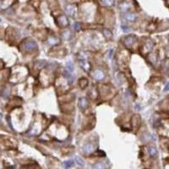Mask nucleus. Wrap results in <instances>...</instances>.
<instances>
[{"label":"nucleus","instance_id":"nucleus-16","mask_svg":"<svg viewBox=\"0 0 169 169\" xmlns=\"http://www.w3.org/2000/svg\"><path fill=\"white\" fill-rule=\"evenodd\" d=\"M94 168H96V169H103V168H106L107 166L105 164H103V162H98L96 164H95L93 166Z\"/></svg>","mask_w":169,"mask_h":169},{"label":"nucleus","instance_id":"nucleus-10","mask_svg":"<svg viewBox=\"0 0 169 169\" xmlns=\"http://www.w3.org/2000/svg\"><path fill=\"white\" fill-rule=\"evenodd\" d=\"M148 151H149V154L151 157H155V156L157 155V150L156 149L155 146H151V147L148 149Z\"/></svg>","mask_w":169,"mask_h":169},{"label":"nucleus","instance_id":"nucleus-8","mask_svg":"<svg viewBox=\"0 0 169 169\" xmlns=\"http://www.w3.org/2000/svg\"><path fill=\"white\" fill-rule=\"evenodd\" d=\"M78 106H79L80 108L82 109V110L86 108L87 106H88V100H87V98H85V97H81L79 100V104H78Z\"/></svg>","mask_w":169,"mask_h":169},{"label":"nucleus","instance_id":"nucleus-25","mask_svg":"<svg viewBox=\"0 0 169 169\" xmlns=\"http://www.w3.org/2000/svg\"><path fill=\"white\" fill-rule=\"evenodd\" d=\"M168 90H169V82L166 85V86L164 88V91H168Z\"/></svg>","mask_w":169,"mask_h":169},{"label":"nucleus","instance_id":"nucleus-9","mask_svg":"<svg viewBox=\"0 0 169 169\" xmlns=\"http://www.w3.org/2000/svg\"><path fill=\"white\" fill-rule=\"evenodd\" d=\"M124 17L125 20H129V21H130V22H134L136 20V19H137L136 15L133 13H125Z\"/></svg>","mask_w":169,"mask_h":169},{"label":"nucleus","instance_id":"nucleus-21","mask_svg":"<svg viewBox=\"0 0 169 169\" xmlns=\"http://www.w3.org/2000/svg\"><path fill=\"white\" fill-rule=\"evenodd\" d=\"M73 29H74V30H76V31H78V30H81V25H80L78 22H75V23L73 25Z\"/></svg>","mask_w":169,"mask_h":169},{"label":"nucleus","instance_id":"nucleus-22","mask_svg":"<svg viewBox=\"0 0 169 169\" xmlns=\"http://www.w3.org/2000/svg\"><path fill=\"white\" fill-rule=\"evenodd\" d=\"M63 36H64V39H66V40H69V37H70V32H69V31H65Z\"/></svg>","mask_w":169,"mask_h":169},{"label":"nucleus","instance_id":"nucleus-14","mask_svg":"<svg viewBox=\"0 0 169 169\" xmlns=\"http://www.w3.org/2000/svg\"><path fill=\"white\" fill-rule=\"evenodd\" d=\"M87 85H88V81H87L86 79L82 78V79L80 80V86H81L82 89L85 88V87L87 86Z\"/></svg>","mask_w":169,"mask_h":169},{"label":"nucleus","instance_id":"nucleus-27","mask_svg":"<svg viewBox=\"0 0 169 169\" xmlns=\"http://www.w3.org/2000/svg\"><path fill=\"white\" fill-rule=\"evenodd\" d=\"M0 20H1V19H0Z\"/></svg>","mask_w":169,"mask_h":169},{"label":"nucleus","instance_id":"nucleus-17","mask_svg":"<svg viewBox=\"0 0 169 169\" xmlns=\"http://www.w3.org/2000/svg\"><path fill=\"white\" fill-rule=\"evenodd\" d=\"M103 35L105 36V37H107V38H110V37H112V32L109 30H107V29H104L103 30Z\"/></svg>","mask_w":169,"mask_h":169},{"label":"nucleus","instance_id":"nucleus-23","mask_svg":"<svg viewBox=\"0 0 169 169\" xmlns=\"http://www.w3.org/2000/svg\"><path fill=\"white\" fill-rule=\"evenodd\" d=\"M8 94H9V90H8V89H4L3 93V96L4 97V98H6V97L8 96Z\"/></svg>","mask_w":169,"mask_h":169},{"label":"nucleus","instance_id":"nucleus-20","mask_svg":"<svg viewBox=\"0 0 169 169\" xmlns=\"http://www.w3.org/2000/svg\"><path fill=\"white\" fill-rule=\"evenodd\" d=\"M122 30H123V31L124 32H130V31H132V29L130 28V27H129V26H127V25H122Z\"/></svg>","mask_w":169,"mask_h":169},{"label":"nucleus","instance_id":"nucleus-11","mask_svg":"<svg viewBox=\"0 0 169 169\" xmlns=\"http://www.w3.org/2000/svg\"><path fill=\"white\" fill-rule=\"evenodd\" d=\"M80 64H81V66L82 67V69H84L85 71H88V70H89V68H90V64H89L88 63L86 62V61H85L84 59H83V60H81V61H80Z\"/></svg>","mask_w":169,"mask_h":169},{"label":"nucleus","instance_id":"nucleus-19","mask_svg":"<svg viewBox=\"0 0 169 169\" xmlns=\"http://www.w3.org/2000/svg\"><path fill=\"white\" fill-rule=\"evenodd\" d=\"M75 161L80 166H84V161H83L81 157H79V156H75Z\"/></svg>","mask_w":169,"mask_h":169},{"label":"nucleus","instance_id":"nucleus-6","mask_svg":"<svg viewBox=\"0 0 169 169\" xmlns=\"http://www.w3.org/2000/svg\"><path fill=\"white\" fill-rule=\"evenodd\" d=\"M76 10H77V8H76V5L74 4H69L66 7V12L70 16H74V14L76 13Z\"/></svg>","mask_w":169,"mask_h":169},{"label":"nucleus","instance_id":"nucleus-15","mask_svg":"<svg viewBox=\"0 0 169 169\" xmlns=\"http://www.w3.org/2000/svg\"><path fill=\"white\" fill-rule=\"evenodd\" d=\"M66 70L68 71V72L71 73L74 71V65H73V64L71 62H68L67 64H66Z\"/></svg>","mask_w":169,"mask_h":169},{"label":"nucleus","instance_id":"nucleus-26","mask_svg":"<svg viewBox=\"0 0 169 169\" xmlns=\"http://www.w3.org/2000/svg\"><path fill=\"white\" fill-rule=\"evenodd\" d=\"M1 118H2V114L0 113V119H1Z\"/></svg>","mask_w":169,"mask_h":169},{"label":"nucleus","instance_id":"nucleus-7","mask_svg":"<svg viewBox=\"0 0 169 169\" xmlns=\"http://www.w3.org/2000/svg\"><path fill=\"white\" fill-rule=\"evenodd\" d=\"M118 8H119V9H120L122 12H124V13H126V12H127L128 10L129 9V8H130V3H128V2L124 1V2H122V3H119Z\"/></svg>","mask_w":169,"mask_h":169},{"label":"nucleus","instance_id":"nucleus-24","mask_svg":"<svg viewBox=\"0 0 169 169\" xmlns=\"http://www.w3.org/2000/svg\"><path fill=\"white\" fill-rule=\"evenodd\" d=\"M112 52H113V50H112V49H111V50L109 51V52H108V59H112Z\"/></svg>","mask_w":169,"mask_h":169},{"label":"nucleus","instance_id":"nucleus-12","mask_svg":"<svg viewBox=\"0 0 169 169\" xmlns=\"http://www.w3.org/2000/svg\"><path fill=\"white\" fill-rule=\"evenodd\" d=\"M102 3L106 7H111L114 4V0H102Z\"/></svg>","mask_w":169,"mask_h":169},{"label":"nucleus","instance_id":"nucleus-2","mask_svg":"<svg viewBox=\"0 0 169 169\" xmlns=\"http://www.w3.org/2000/svg\"><path fill=\"white\" fill-rule=\"evenodd\" d=\"M136 39H137V37H136V36H134V35L128 36V37L124 39V45H125L127 47H132L133 44L135 42Z\"/></svg>","mask_w":169,"mask_h":169},{"label":"nucleus","instance_id":"nucleus-4","mask_svg":"<svg viewBox=\"0 0 169 169\" xmlns=\"http://www.w3.org/2000/svg\"><path fill=\"white\" fill-rule=\"evenodd\" d=\"M93 77L95 78L96 81H102L105 77V74L100 69H96L93 73Z\"/></svg>","mask_w":169,"mask_h":169},{"label":"nucleus","instance_id":"nucleus-13","mask_svg":"<svg viewBox=\"0 0 169 169\" xmlns=\"http://www.w3.org/2000/svg\"><path fill=\"white\" fill-rule=\"evenodd\" d=\"M59 42V39L58 37H52L48 39V43L52 44V45H55V44H58Z\"/></svg>","mask_w":169,"mask_h":169},{"label":"nucleus","instance_id":"nucleus-5","mask_svg":"<svg viewBox=\"0 0 169 169\" xmlns=\"http://www.w3.org/2000/svg\"><path fill=\"white\" fill-rule=\"evenodd\" d=\"M94 150H95V147H94L93 145L90 144V143H87V144L84 145V146H83V151H84L85 153H86V154H90V153H92L94 151Z\"/></svg>","mask_w":169,"mask_h":169},{"label":"nucleus","instance_id":"nucleus-3","mask_svg":"<svg viewBox=\"0 0 169 169\" xmlns=\"http://www.w3.org/2000/svg\"><path fill=\"white\" fill-rule=\"evenodd\" d=\"M57 21H58V24L59 25V26H61V27L68 26V25H69L68 18L65 15H59L57 18Z\"/></svg>","mask_w":169,"mask_h":169},{"label":"nucleus","instance_id":"nucleus-18","mask_svg":"<svg viewBox=\"0 0 169 169\" xmlns=\"http://www.w3.org/2000/svg\"><path fill=\"white\" fill-rule=\"evenodd\" d=\"M73 164H74V162L71 161V160H69V161H66L64 162V165L66 168H70V167H72Z\"/></svg>","mask_w":169,"mask_h":169},{"label":"nucleus","instance_id":"nucleus-1","mask_svg":"<svg viewBox=\"0 0 169 169\" xmlns=\"http://www.w3.org/2000/svg\"><path fill=\"white\" fill-rule=\"evenodd\" d=\"M37 47V43L35 42H33V41H27V42H25L23 44V48L25 51H27V52H30V51L35 50Z\"/></svg>","mask_w":169,"mask_h":169}]
</instances>
